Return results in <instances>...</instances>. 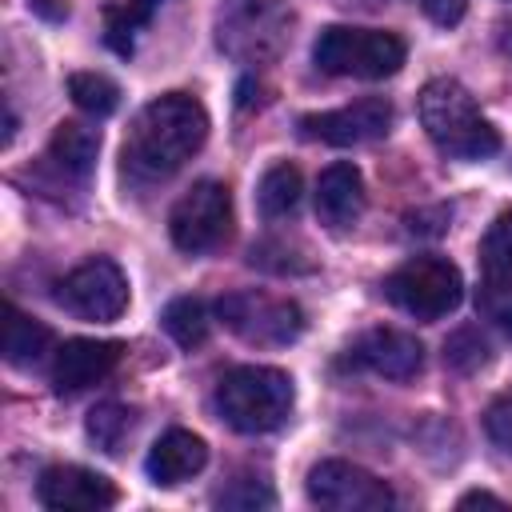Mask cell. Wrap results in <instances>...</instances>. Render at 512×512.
Here are the masks:
<instances>
[{
    "instance_id": "d4e9b609",
    "label": "cell",
    "mask_w": 512,
    "mask_h": 512,
    "mask_svg": "<svg viewBox=\"0 0 512 512\" xmlns=\"http://www.w3.org/2000/svg\"><path fill=\"white\" fill-rule=\"evenodd\" d=\"M480 312L492 320V324H500L508 336H512V280H492L488 276V284L480 288Z\"/></svg>"
},
{
    "instance_id": "5bb4252c",
    "label": "cell",
    "mask_w": 512,
    "mask_h": 512,
    "mask_svg": "<svg viewBox=\"0 0 512 512\" xmlns=\"http://www.w3.org/2000/svg\"><path fill=\"white\" fill-rule=\"evenodd\" d=\"M364 212V180L356 164H328L316 180V216L328 228H352Z\"/></svg>"
},
{
    "instance_id": "d6986e66",
    "label": "cell",
    "mask_w": 512,
    "mask_h": 512,
    "mask_svg": "<svg viewBox=\"0 0 512 512\" xmlns=\"http://www.w3.org/2000/svg\"><path fill=\"white\" fill-rule=\"evenodd\" d=\"M156 8H160V0H124V4H112L104 12V36H108V44L120 56H128L136 32L156 16Z\"/></svg>"
},
{
    "instance_id": "5b68a950",
    "label": "cell",
    "mask_w": 512,
    "mask_h": 512,
    "mask_svg": "<svg viewBox=\"0 0 512 512\" xmlns=\"http://www.w3.org/2000/svg\"><path fill=\"white\" fill-rule=\"evenodd\" d=\"M384 296L416 320H440L460 304L464 280L460 268L444 256H412L384 280Z\"/></svg>"
},
{
    "instance_id": "8fae6325",
    "label": "cell",
    "mask_w": 512,
    "mask_h": 512,
    "mask_svg": "<svg viewBox=\"0 0 512 512\" xmlns=\"http://www.w3.org/2000/svg\"><path fill=\"white\" fill-rule=\"evenodd\" d=\"M36 500L44 508H60V512H100L116 504V484L92 468L80 464H56L44 468L36 480Z\"/></svg>"
},
{
    "instance_id": "603a6c76",
    "label": "cell",
    "mask_w": 512,
    "mask_h": 512,
    "mask_svg": "<svg viewBox=\"0 0 512 512\" xmlns=\"http://www.w3.org/2000/svg\"><path fill=\"white\" fill-rule=\"evenodd\" d=\"M488 356H492V348H488V340L480 336V328H456V332L444 340V364L456 368V372H464V376L476 372V368H484Z\"/></svg>"
},
{
    "instance_id": "4fadbf2b",
    "label": "cell",
    "mask_w": 512,
    "mask_h": 512,
    "mask_svg": "<svg viewBox=\"0 0 512 512\" xmlns=\"http://www.w3.org/2000/svg\"><path fill=\"white\" fill-rule=\"evenodd\" d=\"M120 352H124L120 340H84V336L68 340L56 352V360H52V384H56V392H68L72 396V392H84V388L100 384L120 364Z\"/></svg>"
},
{
    "instance_id": "ffe728a7",
    "label": "cell",
    "mask_w": 512,
    "mask_h": 512,
    "mask_svg": "<svg viewBox=\"0 0 512 512\" xmlns=\"http://www.w3.org/2000/svg\"><path fill=\"white\" fill-rule=\"evenodd\" d=\"M164 332L180 344V348H196L208 340V308L196 296H180L164 308Z\"/></svg>"
},
{
    "instance_id": "44dd1931",
    "label": "cell",
    "mask_w": 512,
    "mask_h": 512,
    "mask_svg": "<svg viewBox=\"0 0 512 512\" xmlns=\"http://www.w3.org/2000/svg\"><path fill=\"white\" fill-rule=\"evenodd\" d=\"M68 96L88 116H112L120 108V88L100 72H72L68 76Z\"/></svg>"
},
{
    "instance_id": "83f0119b",
    "label": "cell",
    "mask_w": 512,
    "mask_h": 512,
    "mask_svg": "<svg viewBox=\"0 0 512 512\" xmlns=\"http://www.w3.org/2000/svg\"><path fill=\"white\" fill-rule=\"evenodd\" d=\"M464 8H468V0H424V12L432 16V24H456L460 16H464Z\"/></svg>"
},
{
    "instance_id": "cb8c5ba5",
    "label": "cell",
    "mask_w": 512,
    "mask_h": 512,
    "mask_svg": "<svg viewBox=\"0 0 512 512\" xmlns=\"http://www.w3.org/2000/svg\"><path fill=\"white\" fill-rule=\"evenodd\" d=\"M128 432H132V412H128L124 404H100V408H92V416H88V436H92L104 452H120V444H124Z\"/></svg>"
},
{
    "instance_id": "7402d4cb",
    "label": "cell",
    "mask_w": 512,
    "mask_h": 512,
    "mask_svg": "<svg viewBox=\"0 0 512 512\" xmlns=\"http://www.w3.org/2000/svg\"><path fill=\"white\" fill-rule=\"evenodd\" d=\"M480 256L492 280H512V208L492 220V228L484 232Z\"/></svg>"
},
{
    "instance_id": "2e32d148",
    "label": "cell",
    "mask_w": 512,
    "mask_h": 512,
    "mask_svg": "<svg viewBox=\"0 0 512 512\" xmlns=\"http://www.w3.org/2000/svg\"><path fill=\"white\" fill-rule=\"evenodd\" d=\"M96 156H100V132L92 124H80V120H64L56 124L52 140H48V164L72 180H84L92 168H96Z\"/></svg>"
},
{
    "instance_id": "9a60e30c",
    "label": "cell",
    "mask_w": 512,
    "mask_h": 512,
    "mask_svg": "<svg viewBox=\"0 0 512 512\" xmlns=\"http://www.w3.org/2000/svg\"><path fill=\"white\" fill-rule=\"evenodd\" d=\"M204 464H208V444H204L196 432L172 428V432H164V436L152 444V452H148V460H144V472H148L152 484L172 488V484L196 476Z\"/></svg>"
},
{
    "instance_id": "7c38bea8",
    "label": "cell",
    "mask_w": 512,
    "mask_h": 512,
    "mask_svg": "<svg viewBox=\"0 0 512 512\" xmlns=\"http://www.w3.org/2000/svg\"><path fill=\"white\" fill-rule=\"evenodd\" d=\"M352 368H368L384 380H412L424 368V348L400 328H372L348 348Z\"/></svg>"
},
{
    "instance_id": "e0dca14e",
    "label": "cell",
    "mask_w": 512,
    "mask_h": 512,
    "mask_svg": "<svg viewBox=\"0 0 512 512\" xmlns=\"http://www.w3.org/2000/svg\"><path fill=\"white\" fill-rule=\"evenodd\" d=\"M52 348V332L32 320L28 312H20L16 304L4 308V360L16 368H28L36 360H44V352Z\"/></svg>"
},
{
    "instance_id": "3957f363",
    "label": "cell",
    "mask_w": 512,
    "mask_h": 512,
    "mask_svg": "<svg viewBox=\"0 0 512 512\" xmlns=\"http://www.w3.org/2000/svg\"><path fill=\"white\" fill-rule=\"evenodd\" d=\"M292 400H296L292 376L280 368H268V364H240V368L224 372L216 384V396H212L220 420L248 436L280 428L292 412Z\"/></svg>"
},
{
    "instance_id": "4316f807",
    "label": "cell",
    "mask_w": 512,
    "mask_h": 512,
    "mask_svg": "<svg viewBox=\"0 0 512 512\" xmlns=\"http://www.w3.org/2000/svg\"><path fill=\"white\" fill-rule=\"evenodd\" d=\"M484 428H488V436H492V444L512 460V396L508 400H496L492 408H488V416H484Z\"/></svg>"
},
{
    "instance_id": "7a4b0ae2",
    "label": "cell",
    "mask_w": 512,
    "mask_h": 512,
    "mask_svg": "<svg viewBox=\"0 0 512 512\" xmlns=\"http://www.w3.org/2000/svg\"><path fill=\"white\" fill-rule=\"evenodd\" d=\"M420 124L452 160H488L500 152L496 128L480 116L472 92L452 76H436L420 88Z\"/></svg>"
},
{
    "instance_id": "ac0fdd59",
    "label": "cell",
    "mask_w": 512,
    "mask_h": 512,
    "mask_svg": "<svg viewBox=\"0 0 512 512\" xmlns=\"http://www.w3.org/2000/svg\"><path fill=\"white\" fill-rule=\"evenodd\" d=\"M300 172L296 164H272L264 176H260V188H256V208L264 220H280V216H292L296 204H300Z\"/></svg>"
},
{
    "instance_id": "9c48e42d",
    "label": "cell",
    "mask_w": 512,
    "mask_h": 512,
    "mask_svg": "<svg viewBox=\"0 0 512 512\" xmlns=\"http://www.w3.org/2000/svg\"><path fill=\"white\" fill-rule=\"evenodd\" d=\"M56 300L84 320H116L128 308V280L116 260L92 256L56 284Z\"/></svg>"
},
{
    "instance_id": "6da1fadb",
    "label": "cell",
    "mask_w": 512,
    "mask_h": 512,
    "mask_svg": "<svg viewBox=\"0 0 512 512\" xmlns=\"http://www.w3.org/2000/svg\"><path fill=\"white\" fill-rule=\"evenodd\" d=\"M204 140H208V112L196 96H188V92L156 96L136 112L128 136H124L120 172L136 188L168 180L200 152Z\"/></svg>"
},
{
    "instance_id": "484cf974",
    "label": "cell",
    "mask_w": 512,
    "mask_h": 512,
    "mask_svg": "<svg viewBox=\"0 0 512 512\" xmlns=\"http://www.w3.org/2000/svg\"><path fill=\"white\" fill-rule=\"evenodd\" d=\"M276 496H272V488L264 484V480H232L220 496H216V504L220 508H268Z\"/></svg>"
},
{
    "instance_id": "f1b7e54d",
    "label": "cell",
    "mask_w": 512,
    "mask_h": 512,
    "mask_svg": "<svg viewBox=\"0 0 512 512\" xmlns=\"http://www.w3.org/2000/svg\"><path fill=\"white\" fill-rule=\"evenodd\" d=\"M472 504H504L500 496H492V492H468V496H460V508H472Z\"/></svg>"
},
{
    "instance_id": "ba28073f",
    "label": "cell",
    "mask_w": 512,
    "mask_h": 512,
    "mask_svg": "<svg viewBox=\"0 0 512 512\" xmlns=\"http://www.w3.org/2000/svg\"><path fill=\"white\" fill-rule=\"evenodd\" d=\"M304 488H308L312 504L332 508V512H380V508L396 504L392 488L380 476H372L368 468L348 464V460H320L308 472Z\"/></svg>"
},
{
    "instance_id": "8992f818",
    "label": "cell",
    "mask_w": 512,
    "mask_h": 512,
    "mask_svg": "<svg viewBox=\"0 0 512 512\" xmlns=\"http://www.w3.org/2000/svg\"><path fill=\"white\" fill-rule=\"evenodd\" d=\"M232 228V196L220 180H200L192 184L172 216H168V232H172V244L188 256H200V252H212Z\"/></svg>"
},
{
    "instance_id": "277c9868",
    "label": "cell",
    "mask_w": 512,
    "mask_h": 512,
    "mask_svg": "<svg viewBox=\"0 0 512 512\" xmlns=\"http://www.w3.org/2000/svg\"><path fill=\"white\" fill-rule=\"evenodd\" d=\"M312 60L328 76H352V80H384L396 76L404 64V40L384 28H352V24H328L316 44Z\"/></svg>"
},
{
    "instance_id": "52a82bcc",
    "label": "cell",
    "mask_w": 512,
    "mask_h": 512,
    "mask_svg": "<svg viewBox=\"0 0 512 512\" xmlns=\"http://www.w3.org/2000/svg\"><path fill=\"white\" fill-rule=\"evenodd\" d=\"M220 320L248 344H292L304 332V312L292 300L280 296H264V292H228L216 300Z\"/></svg>"
},
{
    "instance_id": "30bf717a",
    "label": "cell",
    "mask_w": 512,
    "mask_h": 512,
    "mask_svg": "<svg viewBox=\"0 0 512 512\" xmlns=\"http://www.w3.org/2000/svg\"><path fill=\"white\" fill-rule=\"evenodd\" d=\"M388 128H392V104H388L384 96H364V100L344 104V108H332V112L300 116V132H304L308 140L336 144V148L380 140Z\"/></svg>"
},
{
    "instance_id": "f546056e",
    "label": "cell",
    "mask_w": 512,
    "mask_h": 512,
    "mask_svg": "<svg viewBox=\"0 0 512 512\" xmlns=\"http://www.w3.org/2000/svg\"><path fill=\"white\" fill-rule=\"evenodd\" d=\"M500 48H504V52L512 56V20H508V24L500 28Z\"/></svg>"
}]
</instances>
